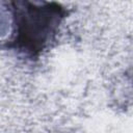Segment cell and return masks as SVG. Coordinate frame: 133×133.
<instances>
[{
  "label": "cell",
  "instance_id": "6da1fadb",
  "mask_svg": "<svg viewBox=\"0 0 133 133\" xmlns=\"http://www.w3.org/2000/svg\"><path fill=\"white\" fill-rule=\"evenodd\" d=\"M12 33L7 47L35 58L55 41L68 10L56 2L12 1Z\"/></svg>",
  "mask_w": 133,
  "mask_h": 133
}]
</instances>
